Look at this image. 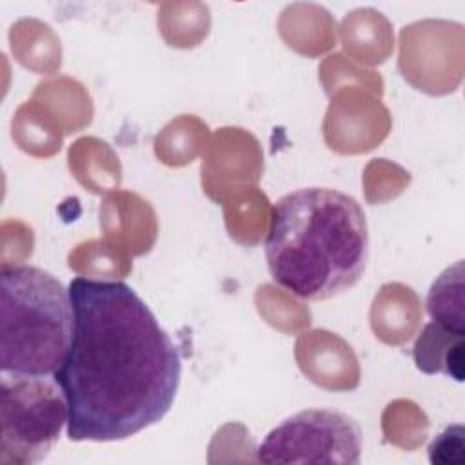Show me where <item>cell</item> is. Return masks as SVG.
Wrapping results in <instances>:
<instances>
[{"label":"cell","mask_w":465,"mask_h":465,"mask_svg":"<svg viewBox=\"0 0 465 465\" xmlns=\"http://www.w3.org/2000/svg\"><path fill=\"white\" fill-rule=\"evenodd\" d=\"M369 258L361 205L338 189L305 187L283 194L271 214L265 260L274 283L320 302L354 287Z\"/></svg>","instance_id":"2"},{"label":"cell","mask_w":465,"mask_h":465,"mask_svg":"<svg viewBox=\"0 0 465 465\" xmlns=\"http://www.w3.org/2000/svg\"><path fill=\"white\" fill-rule=\"evenodd\" d=\"M429 460L434 465H461L465 461V430L461 423L447 427L429 445Z\"/></svg>","instance_id":"8"},{"label":"cell","mask_w":465,"mask_h":465,"mask_svg":"<svg viewBox=\"0 0 465 465\" xmlns=\"http://www.w3.org/2000/svg\"><path fill=\"white\" fill-rule=\"evenodd\" d=\"M256 460L267 465H356L361 460V429L340 411L303 409L269 430Z\"/></svg>","instance_id":"5"},{"label":"cell","mask_w":465,"mask_h":465,"mask_svg":"<svg viewBox=\"0 0 465 465\" xmlns=\"http://www.w3.org/2000/svg\"><path fill=\"white\" fill-rule=\"evenodd\" d=\"M2 461H42L67 423L65 398L53 380L2 374Z\"/></svg>","instance_id":"4"},{"label":"cell","mask_w":465,"mask_h":465,"mask_svg":"<svg viewBox=\"0 0 465 465\" xmlns=\"http://www.w3.org/2000/svg\"><path fill=\"white\" fill-rule=\"evenodd\" d=\"M69 289L35 265L4 267L0 276V369L22 378L53 376L73 338Z\"/></svg>","instance_id":"3"},{"label":"cell","mask_w":465,"mask_h":465,"mask_svg":"<svg viewBox=\"0 0 465 465\" xmlns=\"http://www.w3.org/2000/svg\"><path fill=\"white\" fill-rule=\"evenodd\" d=\"M427 312L441 327L465 334L463 316V262L445 269L430 285Z\"/></svg>","instance_id":"7"},{"label":"cell","mask_w":465,"mask_h":465,"mask_svg":"<svg viewBox=\"0 0 465 465\" xmlns=\"http://www.w3.org/2000/svg\"><path fill=\"white\" fill-rule=\"evenodd\" d=\"M73 338L53 380L71 441L125 440L160 421L178 392L182 358L125 282L73 278Z\"/></svg>","instance_id":"1"},{"label":"cell","mask_w":465,"mask_h":465,"mask_svg":"<svg viewBox=\"0 0 465 465\" xmlns=\"http://www.w3.org/2000/svg\"><path fill=\"white\" fill-rule=\"evenodd\" d=\"M463 338L465 334L429 322L412 349L416 367L425 374L443 372L456 381H463Z\"/></svg>","instance_id":"6"}]
</instances>
